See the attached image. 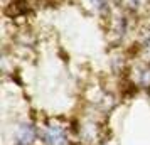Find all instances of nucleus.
Instances as JSON below:
<instances>
[{"instance_id":"nucleus-1","label":"nucleus","mask_w":150,"mask_h":145,"mask_svg":"<svg viewBox=\"0 0 150 145\" xmlns=\"http://www.w3.org/2000/svg\"><path fill=\"white\" fill-rule=\"evenodd\" d=\"M74 122L49 117L39 122V145H74Z\"/></svg>"},{"instance_id":"nucleus-2","label":"nucleus","mask_w":150,"mask_h":145,"mask_svg":"<svg viewBox=\"0 0 150 145\" xmlns=\"http://www.w3.org/2000/svg\"><path fill=\"white\" fill-rule=\"evenodd\" d=\"M76 142L81 145H100L105 142V125L103 115L89 110V113H83L74 122Z\"/></svg>"},{"instance_id":"nucleus-3","label":"nucleus","mask_w":150,"mask_h":145,"mask_svg":"<svg viewBox=\"0 0 150 145\" xmlns=\"http://www.w3.org/2000/svg\"><path fill=\"white\" fill-rule=\"evenodd\" d=\"M132 17L133 15L123 10L122 7H115L111 10V14L108 15V34L111 41L115 42V46H122L130 35Z\"/></svg>"},{"instance_id":"nucleus-4","label":"nucleus","mask_w":150,"mask_h":145,"mask_svg":"<svg viewBox=\"0 0 150 145\" xmlns=\"http://www.w3.org/2000/svg\"><path fill=\"white\" fill-rule=\"evenodd\" d=\"M10 145H39V122L22 118L10 132Z\"/></svg>"},{"instance_id":"nucleus-5","label":"nucleus","mask_w":150,"mask_h":145,"mask_svg":"<svg viewBox=\"0 0 150 145\" xmlns=\"http://www.w3.org/2000/svg\"><path fill=\"white\" fill-rule=\"evenodd\" d=\"M125 76L135 90L150 91V61L133 57Z\"/></svg>"},{"instance_id":"nucleus-6","label":"nucleus","mask_w":150,"mask_h":145,"mask_svg":"<svg viewBox=\"0 0 150 145\" xmlns=\"http://www.w3.org/2000/svg\"><path fill=\"white\" fill-rule=\"evenodd\" d=\"M137 57L150 61V25L138 29V34H137Z\"/></svg>"},{"instance_id":"nucleus-7","label":"nucleus","mask_w":150,"mask_h":145,"mask_svg":"<svg viewBox=\"0 0 150 145\" xmlns=\"http://www.w3.org/2000/svg\"><path fill=\"white\" fill-rule=\"evenodd\" d=\"M149 5L150 0H122V4L118 7H122L123 10H127L132 15H138L145 8H149Z\"/></svg>"},{"instance_id":"nucleus-8","label":"nucleus","mask_w":150,"mask_h":145,"mask_svg":"<svg viewBox=\"0 0 150 145\" xmlns=\"http://www.w3.org/2000/svg\"><path fill=\"white\" fill-rule=\"evenodd\" d=\"M100 145H116V144H113L111 140H108V138H106V140H105V142H101Z\"/></svg>"},{"instance_id":"nucleus-9","label":"nucleus","mask_w":150,"mask_h":145,"mask_svg":"<svg viewBox=\"0 0 150 145\" xmlns=\"http://www.w3.org/2000/svg\"><path fill=\"white\" fill-rule=\"evenodd\" d=\"M111 4H113V5H115V7H118V5H120V4H122V0H111Z\"/></svg>"},{"instance_id":"nucleus-10","label":"nucleus","mask_w":150,"mask_h":145,"mask_svg":"<svg viewBox=\"0 0 150 145\" xmlns=\"http://www.w3.org/2000/svg\"><path fill=\"white\" fill-rule=\"evenodd\" d=\"M52 2H59V0H52Z\"/></svg>"},{"instance_id":"nucleus-11","label":"nucleus","mask_w":150,"mask_h":145,"mask_svg":"<svg viewBox=\"0 0 150 145\" xmlns=\"http://www.w3.org/2000/svg\"><path fill=\"white\" fill-rule=\"evenodd\" d=\"M4 2H7V0H4Z\"/></svg>"}]
</instances>
